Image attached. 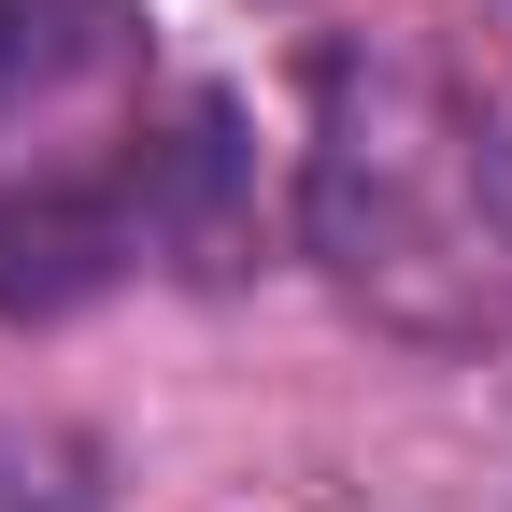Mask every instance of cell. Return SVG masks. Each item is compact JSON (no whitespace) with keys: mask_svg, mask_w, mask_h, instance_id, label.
Instances as JSON below:
<instances>
[{"mask_svg":"<svg viewBox=\"0 0 512 512\" xmlns=\"http://www.w3.org/2000/svg\"><path fill=\"white\" fill-rule=\"evenodd\" d=\"M299 242L427 356L512 342V100L441 43H328L299 128Z\"/></svg>","mask_w":512,"mask_h":512,"instance_id":"1","label":"cell"},{"mask_svg":"<svg viewBox=\"0 0 512 512\" xmlns=\"http://www.w3.org/2000/svg\"><path fill=\"white\" fill-rule=\"evenodd\" d=\"M0 512H100V470H86V441H57V427H15V441H0Z\"/></svg>","mask_w":512,"mask_h":512,"instance_id":"3","label":"cell"},{"mask_svg":"<svg viewBox=\"0 0 512 512\" xmlns=\"http://www.w3.org/2000/svg\"><path fill=\"white\" fill-rule=\"evenodd\" d=\"M114 72V0H0V128H57Z\"/></svg>","mask_w":512,"mask_h":512,"instance_id":"2","label":"cell"}]
</instances>
